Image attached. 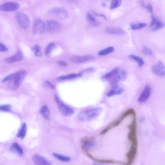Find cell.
<instances>
[{
    "instance_id": "cell-1",
    "label": "cell",
    "mask_w": 165,
    "mask_h": 165,
    "mask_svg": "<svg viewBox=\"0 0 165 165\" xmlns=\"http://www.w3.org/2000/svg\"><path fill=\"white\" fill-rule=\"evenodd\" d=\"M102 111V108L100 107L90 108L82 111L78 114V118L81 121H91L98 117Z\"/></svg>"
},
{
    "instance_id": "cell-2",
    "label": "cell",
    "mask_w": 165,
    "mask_h": 165,
    "mask_svg": "<svg viewBox=\"0 0 165 165\" xmlns=\"http://www.w3.org/2000/svg\"><path fill=\"white\" fill-rule=\"evenodd\" d=\"M49 15L59 19L65 20L68 16V13L67 10L64 8L56 7L49 10Z\"/></svg>"
},
{
    "instance_id": "cell-3",
    "label": "cell",
    "mask_w": 165,
    "mask_h": 165,
    "mask_svg": "<svg viewBox=\"0 0 165 165\" xmlns=\"http://www.w3.org/2000/svg\"><path fill=\"white\" fill-rule=\"evenodd\" d=\"M27 74V72L24 70L18 71L15 73V76L11 80V87L13 89H17L21 84Z\"/></svg>"
},
{
    "instance_id": "cell-4",
    "label": "cell",
    "mask_w": 165,
    "mask_h": 165,
    "mask_svg": "<svg viewBox=\"0 0 165 165\" xmlns=\"http://www.w3.org/2000/svg\"><path fill=\"white\" fill-rule=\"evenodd\" d=\"M55 99L58 104V109L63 115L66 117H69L74 114V110L63 103L57 95H55Z\"/></svg>"
},
{
    "instance_id": "cell-5",
    "label": "cell",
    "mask_w": 165,
    "mask_h": 165,
    "mask_svg": "<svg viewBox=\"0 0 165 165\" xmlns=\"http://www.w3.org/2000/svg\"><path fill=\"white\" fill-rule=\"evenodd\" d=\"M16 18L20 27L23 29L29 27L30 25V21L27 15L22 12H18L16 15Z\"/></svg>"
},
{
    "instance_id": "cell-6",
    "label": "cell",
    "mask_w": 165,
    "mask_h": 165,
    "mask_svg": "<svg viewBox=\"0 0 165 165\" xmlns=\"http://www.w3.org/2000/svg\"><path fill=\"white\" fill-rule=\"evenodd\" d=\"M46 30L47 28L45 23L40 18H36L33 27V34L36 35L43 34Z\"/></svg>"
},
{
    "instance_id": "cell-7",
    "label": "cell",
    "mask_w": 165,
    "mask_h": 165,
    "mask_svg": "<svg viewBox=\"0 0 165 165\" xmlns=\"http://www.w3.org/2000/svg\"><path fill=\"white\" fill-rule=\"evenodd\" d=\"M45 24L47 30L50 32L59 31L61 29V25L58 22L49 20L46 21Z\"/></svg>"
},
{
    "instance_id": "cell-8",
    "label": "cell",
    "mask_w": 165,
    "mask_h": 165,
    "mask_svg": "<svg viewBox=\"0 0 165 165\" xmlns=\"http://www.w3.org/2000/svg\"><path fill=\"white\" fill-rule=\"evenodd\" d=\"M19 4L17 2H8L3 4L0 6V9L4 11H15L20 7Z\"/></svg>"
},
{
    "instance_id": "cell-9",
    "label": "cell",
    "mask_w": 165,
    "mask_h": 165,
    "mask_svg": "<svg viewBox=\"0 0 165 165\" xmlns=\"http://www.w3.org/2000/svg\"><path fill=\"white\" fill-rule=\"evenodd\" d=\"M154 73L159 77H164L165 75V68L162 62L159 61L156 65L151 68Z\"/></svg>"
},
{
    "instance_id": "cell-10",
    "label": "cell",
    "mask_w": 165,
    "mask_h": 165,
    "mask_svg": "<svg viewBox=\"0 0 165 165\" xmlns=\"http://www.w3.org/2000/svg\"><path fill=\"white\" fill-rule=\"evenodd\" d=\"M94 58L93 56L91 55L74 56L71 58V61L74 63L79 64L93 60Z\"/></svg>"
},
{
    "instance_id": "cell-11",
    "label": "cell",
    "mask_w": 165,
    "mask_h": 165,
    "mask_svg": "<svg viewBox=\"0 0 165 165\" xmlns=\"http://www.w3.org/2000/svg\"><path fill=\"white\" fill-rule=\"evenodd\" d=\"M151 92L150 87L149 85H146L143 91L142 92L139 97L138 98L139 102H144L146 101L150 96Z\"/></svg>"
},
{
    "instance_id": "cell-12",
    "label": "cell",
    "mask_w": 165,
    "mask_h": 165,
    "mask_svg": "<svg viewBox=\"0 0 165 165\" xmlns=\"http://www.w3.org/2000/svg\"><path fill=\"white\" fill-rule=\"evenodd\" d=\"M32 160L37 165H49L50 164L45 158L37 154H34L33 156Z\"/></svg>"
},
{
    "instance_id": "cell-13",
    "label": "cell",
    "mask_w": 165,
    "mask_h": 165,
    "mask_svg": "<svg viewBox=\"0 0 165 165\" xmlns=\"http://www.w3.org/2000/svg\"><path fill=\"white\" fill-rule=\"evenodd\" d=\"M124 91V90L123 88L119 86L115 85L108 92L107 96L108 97H110L115 95H120L122 94Z\"/></svg>"
},
{
    "instance_id": "cell-14",
    "label": "cell",
    "mask_w": 165,
    "mask_h": 165,
    "mask_svg": "<svg viewBox=\"0 0 165 165\" xmlns=\"http://www.w3.org/2000/svg\"><path fill=\"white\" fill-rule=\"evenodd\" d=\"M106 31L108 33L111 34L123 35L125 33L124 30L117 27H108L106 29Z\"/></svg>"
},
{
    "instance_id": "cell-15",
    "label": "cell",
    "mask_w": 165,
    "mask_h": 165,
    "mask_svg": "<svg viewBox=\"0 0 165 165\" xmlns=\"http://www.w3.org/2000/svg\"><path fill=\"white\" fill-rule=\"evenodd\" d=\"M23 55L21 53L18 52L16 55L6 58L5 60V62L6 63L9 64L14 63V62L21 61Z\"/></svg>"
},
{
    "instance_id": "cell-16",
    "label": "cell",
    "mask_w": 165,
    "mask_h": 165,
    "mask_svg": "<svg viewBox=\"0 0 165 165\" xmlns=\"http://www.w3.org/2000/svg\"><path fill=\"white\" fill-rule=\"evenodd\" d=\"M127 72L126 70H121L119 74L112 81V83L115 84L120 81H124L127 78Z\"/></svg>"
},
{
    "instance_id": "cell-17",
    "label": "cell",
    "mask_w": 165,
    "mask_h": 165,
    "mask_svg": "<svg viewBox=\"0 0 165 165\" xmlns=\"http://www.w3.org/2000/svg\"><path fill=\"white\" fill-rule=\"evenodd\" d=\"M87 18L89 24L93 27H97L100 24L94 16L90 13H88L87 14Z\"/></svg>"
},
{
    "instance_id": "cell-18",
    "label": "cell",
    "mask_w": 165,
    "mask_h": 165,
    "mask_svg": "<svg viewBox=\"0 0 165 165\" xmlns=\"http://www.w3.org/2000/svg\"><path fill=\"white\" fill-rule=\"evenodd\" d=\"M27 129V124L25 123H23L16 134V136L19 138H23L25 137Z\"/></svg>"
},
{
    "instance_id": "cell-19",
    "label": "cell",
    "mask_w": 165,
    "mask_h": 165,
    "mask_svg": "<svg viewBox=\"0 0 165 165\" xmlns=\"http://www.w3.org/2000/svg\"><path fill=\"white\" fill-rule=\"evenodd\" d=\"M11 149L14 152L19 156H22L23 153L22 148L16 143H13L11 147Z\"/></svg>"
},
{
    "instance_id": "cell-20",
    "label": "cell",
    "mask_w": 165,
    "mask_h": 165,
    "mask_svg": "<svg viewBox=\"0 0 165 165\" xmlns=\"http://www.w3.org/2000/svg\"><path fill=\"white\" fill-rule=\"evenodd\" d=\"M40 113L43 117L46 120H48L49 118L50 111L46 105L43 106L40 111Z\"/></svg>"
},
{
    "instance_id": "cell-21",
    "label": "cell",
    "mask_w": 165,
    "mask_h": 165,
    "mask_svg": "<svg viewBox=\"0 0 165 165\" xmlns=\"http://www.w3.org/2000/svg\"><path fill=\"white\" fill-rule=\"evenodd\" d=\"M147 25L145 23H132L130 24V28L132 30L143 28L147 27Z\"/></svg>"
},
{
    "instance_id": "cell-22",
    "label": "cell",
    "mask_w": 165,
    "mask_h": 165,
    "mask_svg": "<svg viewBox=\"0 0 165 165\" xmlns=\"http://www.w3.org/2000/svg\"><path fill=\"white\" fill-rule=\"evenodd\" d=\"M82 75L81 73L71 74L67 75L61 76L58 78L59 80H67V79L73 78L82 76Z\"/></svg>"
},
{
    "instance_id": "cell-23",
    "label": "cell",
    "mask_w": 165,
    "mask_h": 165,
    "mask_svg": "<svg viewBox=\"0 0 165 165\" xmlns=\"http://www.w3.org/2000/svg\"><path fill=\"white\" fill-rule=\"evenodd\" d=\"M114 48L110 47L101 50L98 53V55H105L111 53L114 51Z\"/></svg>"
},
{
    "instance_id": "cell-24",
    "label": "cell",
    "mask_w": 165,
    "mask_h": 165,
    "mask_svg": "<svg viewBox=\"0 0 165 165\" xmlns=\"http://www.w3.org/2000/svg\"><path fill=\"white\" fill-rule=\"evenodd\" d=\"M119 70L120 69L119 68H115L113 70L108 73L106 74L103 76V78H108L114 76L116 75L119 73Z\"/></svg>"
},
{
    "instance_id": "cell-25",
    "label": "cell",
    "mask_w": 165,
    "mask_h": 165,
    "mask_svg": "<svg viewBox=\"0 0 165 165\" xmlns=\"http://www.w3.org/2000/svg\"><path fill=\"white\" fill-rule=\"evenodd\" d=\"M129 58L133 60H134L138 62L139 67H141L144 65V62L143 59L138 56L131 55H129Z\"/></svg>"
},
{
    "instance_id": "cell-26",
    "label": "cell",
    "mask_w": 165,
    "mask_h": 165,
    "mask_svg": "<svg viewBox=\"0 0 165 165\" xmlns=\"http://www.w3.org/2000/svg\"><path fill=\"white\" fill-rule=\"evenodd\" d=\"M54 156L57 158L58 160L65 162H69L71 160L70 158L68 156H62V155L56 153H53Z\"/></svg>"
},
{
    "instance_id": "cell-27",
    "label": "cell",
    "mask_w": 165,
    "mask_h": 165,
    "mask_svg": "<svg viewBox=\"0 0 165 165\" xmlns=\"http://www.w3.org/2000/svg\"><path fill=\"white\" fill-rule=\"evenodd\" d=\"M122 0H112L110 9H114L119 7L120 6Z\"/></svg>"
},
{
    "instance_id": "cell-28",
    "label": "cell",
    "mask_w": 165,
    "mask_h": 165,
    "mask_svg": "<svg viewBox=\"0 0 165 165\" xmlns=\"http://www.w3.org/2000/svg\"><path fill=\"white\" fill-rule=\"evenodd\" d=\"M164 23L158 20L156 24L155 25L154 27L152 29V31L154 32L157 31L164 28Z\"/></svg>"
},
{
    "instance_id": "cell-29",
    "label": "cell",
    "mask_w": 165,
    "mask_h": 165,
    "mask_svg": "<svg viewBox=\"0 0 165 165\" xmlns=\"http://www.w3.org/2000/svg\"><path fill=\"white\" fill-rule=\"evenodd\" d=\"M33 50L34 52L35 55L38 57H41L42 55V53L40 51V48L38 45H36L33 48Z\"/></svg>"
},
{
    "instance_id": "cell-30",
    "label": "cell",
    "mask_w": 165,
    "mask_h": 165,
    "mask_svg": "<svg viewBox=\"0 0 165 165\" xmlns=\"http://www.w3.org/2000/svg\"><path fill=\"white\" fill-rule=\"evenodd\" d=\"M55 45L53 43H51L47 46L46 49V54L48 55L51 53L52 50H53L55 47Z\"/></svg>"
},
{
    "instance_id": "cell-31",
    "label": "cell",
    "mask_w": 165,
    "mask_h": 165,
    "mask_svg": "<svg viewBox=\"0 0 165 165\" xmlns=\"http://www.w3.org/2000/svg\"><path fill=\"white\" fill-rule=\"evenodd\" d=\"M12 109L11 105H1L0 107V110L1 111L5 112L10 111Z\"/></svg>"
},
{
    "instance_id": "cell-32",
    "label": "cell",
    "mask_w": 165,
    "mask_h": 165,
    "mask_svg": "<svg viewBox=\"0 0 165 165\" xmlns=\"http://www.w3.org/2000/svg\"><path fill=\"white\" fill-rule=\"evenodd\" d=\"M142 51L144 54L147 55H151L153 54V52L151 49L146 47L143 48Z\"/></svg>"
},
{
    "instance_id": "cell-33",
    "label": "cell",
    "mask_w": 165,
    "mask_h": 165,
    "mask_svg": "<svg viewBox=\"0 0 165 165\" xmlns=\"http://www.w3.org/2000/svg\"><path fill=\"white\" fill-rule=\"evenodd\" d=\"M15 74H12L8 75L7 77H6L3 79L2 81V82L3 83V82L11 80L14 77Z\"/></svg>"
},
{
    "instance_id": "cell-34",
    "label": "cell",
    "mask_w": 165,
    "mask_h": 165,
    "mask_svg": "<svg viewBox=\"0 0 165 165\" xmlns=\"http://www.w3.org/2000/svg\"><path fill=\"white\" fill-rule=\"evenodd\" d=\"M95 144L94 142L93 141H88L86 143L85 146L87 148H90L93 147L95 146Z\"/></svg>"
},
{
    "instance_id": "cell-35",
    "label": "cell",
    "mask_w": 165,
    "mask_h": 165,
    "mask_svg": "<svg viewBox=\"0 0 165 165\" xmlns=\"http://www.w3.org/2000/svg\"><path fill=\"white\" fill-rule=\"evenodd\" d=\"M151 22L150 26L151 27H153L154 26L158 20L155 18L154 16H151Z\"/></svg>"
},
{
    "instance_id": "cell-36",
    "label": "cell",
    "mask_w": 165,
    "mask_h": 165,
    "mask_svg": "<svg viewBox=\"0 0 165 165\" xmlns=\"http://www.w3.org/2000/svg\"><path fill=\"white\" fill-rule=\"evenodd\" d=\"M8 50V48L6 46L2 44V43L0 44V51L1 52H5Z\"/></svg>"
},
{
    "instance_id": "cell-37",
    "label": "cell",
    "mask_w": 165,
    "mask_h": 165,
    "mask_svg": "<svg viewBox=\"0 0 165 165\" xmlns=\"http://www.w3.org/2000/svg\"><path fill=\"white\" fill-rule=\"evenodd\" d=\"M146 8L149 11L151 14H152L153 12V8L152 6L150 4H148L146 6Z\"/></svg>"
},
{
    "instance_id": "cell-38",
    "label": "cell",
    "mask_w": 165,
    "mask_h": 165,
    "mask_svg": "<svg viewBox=\"0 0 165 165\" xmlns=\"http://www.w3.org/2000/svg\"><path fill=\"white\" fill-rule=\"evenodd\" d=\"M58 64L62 66L66 67L68 65L66 63L63 61H59L58 62Z\"/></svg>"
},
{
    "instance_id": "cell-39",
    "label": "cell",
    "mask_w": 165,
    "mask_h": 165,
    "mask_svg": "<svg viewBox=\"0 0 165 165\" xmlns=\"http://www.w3.org/2000/svg\"><path fill=\"white\" fill-rule=\"evenodd\" d=\"M46 83L47 84L48 87H50L52 89H54L55 88L54 86L50 82L47 81H46Z\"/></svg>"
},
{
    "instance_id": "cell-40",
    "label": "cell",
    "mask_w": 165,
    "mask_h": 165,
    "mask_svg": "<svg viewBox=\"0 0 165 165\" xmlns=\"http://www.w3.org/2000/svg\"><path fill=\"white\" fill-rule=\"evenodd\" d=\"M94 68H87V69H85V70H84L83 71H82V72H91L92 71H93L94 70Z\"/></svg>"
},
{
    "instance_id": "cell-41",
    "label": "cell",
    "mask_w": 165,
    "mask_h": 165,
    "mask_svg": "<svg viewBox=\"0 0 165 165\" xmlns=\"http://www.w3.org/2000/svg\"><path fill=\"white\" fill-rule=\"evenodd\" d=\"M94 14H95V15H96L97 16H101V17H103V18H104V19H107V18H106V16H105L104 15H102V14H97V13H94Z\"/></svg>"
}]
</instances>
